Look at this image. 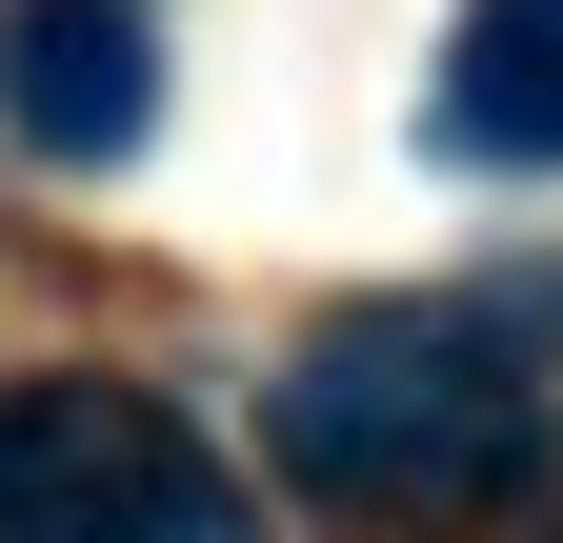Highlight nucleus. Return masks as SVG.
I'll list each match as a JSON object with an SVG mask.
<instances>
[{
	"instance_id": "nucleus-1",
	"label": "nucleus",
	"mask_w": 563,
	"mask_h": 543,
	"mask_svg": "<svg viewBox=\"0 0 563 543\" xmlns=\"http://www.w3.org/2000/svg\"><path fill=\"white\" fill-rule=\"evenodd\" d=\"M282 484L342 503V523H463V503H523L543 484V443H563V402L523 383L504 322H463V302H363V322H322L302 363H282Z\"/></svg>"
},
{
	"instance_id": "nucleus-2",
	"label": "nucleus",
	"mask_w": 563,
	"mask_h": 543,
	"mask_svg": "<svg viewBox=\"0 0 563 543\" xmlns=\"http://www.w3.org/2000/svg\"><path fill=\"white\" fill-rule=\"evenodd\" d=\"M0 543H242L222 443L162 383H0Z\"/></svg>"
},
{
	"instance_id": "nucleus-3",
	"label": "nucleus",
	"mask_w": 563,
	"mask_h": 543,
	"mask_svg": "<svg viewBox=\"0 0 563 543\" xmlns=\"http://www.w3.org/2000/svg\"><path fill=\"white\" fill-rule=\"evenodd\" d=\"M0 121H21L41 162H141L162 21H141V0H21V21H0Z\"/></svg>"
},
{
	"instance_id": "nucleus-4",
	"label": "nucleus",
	"mask_w": 563,
	"mask_h": 543,
	"mask_svg": "<svg viewBox=\"0 0 563 543\" xmlns=\"http://www.w3.org/2000/svg\"><path fill=\"white\" fill-rule=\"evenodd\" d=\"M422 142L483 181H563V0H463L443 81H422Z\"/></svg>"
}]
</instances>
